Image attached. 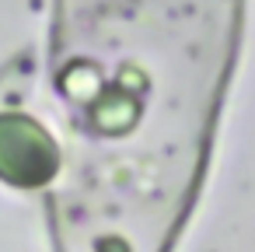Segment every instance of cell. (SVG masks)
I'll return each mask as SVG.
<instances>
[{
  "label": "cell",
  "instance_id": "obj_1",
  "mask_svg": "<svg viewBox=\"0 0 255 252\" xmlns=\"http://www.w3.org/2000/svg\"><path fill=\"white\" fill-rule=\"evenodd\" d=\"M53 172L56 147L32 119H0V175L18 186H35Z\"/></svg>",
  "mask_w": 255,
  "mask_h": 252
}]
</instances>
